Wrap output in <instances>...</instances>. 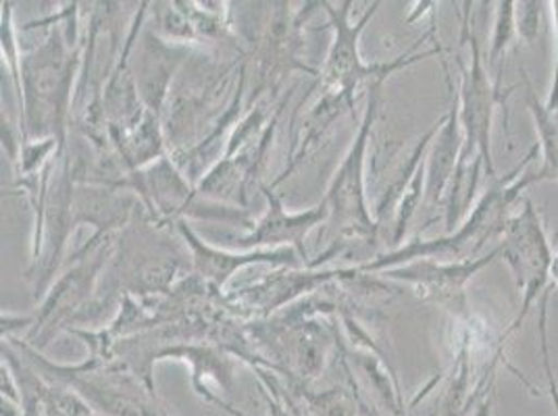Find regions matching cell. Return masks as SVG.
I'll return each mask as SVG.
<instances>
[{
  "instance_id": "6da1fadb",
  "label": "cell",
  "mask_w": 558,
  "mask_h": 416,
  "mask_svg": "<svg viewBox=\"0 0 558 416\" xmlns=\"http://www.w3.org/2000/svg\"><path fill=\"white\" fill-rule=\"evenodd\" d=\"M471 2H466L463 22H461V36L471 45V63L465 65L459 59L461 68V94L459 98V117L463 127V148L457 164V173L448 192L446 205V230L450 232L454 223L469 212V205L475 198L482 167L486 169L489 182L496 180L494 159H492V119L498 102H505L500 96V88L492 84L488 71L482 61V48L471 32L469 15Z\"/></svg>"
},
{
  "instance_id": "7a4b0ae2",
  "label": "cell",
  "mask_w": 558,
  "mask_h": 416,
  "mask_svg": "<svg viewBox=\"0 0 558 416\" xmlns=\"http://www.w3.org/2000/svg\"><path fill=\"white\" fill-rule=\"evenodd\" d=\"M537 148H534L523 164H519L512 173L502 180L489 182L488 189L477 200V205L471 208L466 215L465 223L450 235H444L438 240H413L402 248H396L388 255L377 256L372 262L361 265L359 269L363 273H377L388 271L398 265L413 262L421 258H432L438 262H454L466 260L475 253H480L489 240L505 235L507 223L511 219V208L521 200V194L514 189V180L525 171V164H530L535 157Z\"/></svg>"
},
{
  "instance_id": "3957f363",
  "label": "cell",
  "mask_w": 558,
  "mask_h": 416,
  "mask_svg": "<svg viewBox=\"0 0 558 416\" xmlns=\"http://www.w3.org/2000/svg\"><path fill=\"white\" fill-rule=\"evenodd\" d=\"M71 32L61 36L52 32L32 54L22 59V102H24V139L38 142L48 136L65 150L68 113L71 109V84L77 65V52H70Z\"/></svg>"
},
{
  "instance_id": "277c9868",
  "label": "cell",
  "mask_w": 558,
  "mask_h": 416,
  "mask_svg": "<svg viewBox=\"0 0 558 416\" xmlns=\"http://www.w3.org/2000/svg\"><path fill=\"white\" fill-rule=\"evenodd\" d=\"M322 7L326 9L327 15L331 17V25L336 29L333 45H331L329 54H327L326 68L322 71V88H324V94L338 96V98L347 100L352 107L356 105V93L361 90V86L365 82L373 84V82H377L381 77H390L396 71L409 68V65H413L417 61L429 59L434 54H438V57L444 54L442 47L432 48V50H425V52L417 54V48L425 40L434 38V27H432L402 57H398V59L390 61V63L365 65L361 61V54H359V36L365 29V25L372 22L375 11L379 9V2H373L372 9L363 15V20L354 25L349 22L352 2L340 4V9H333L329 2H322Z\"/></svg>"
},
{
  "instance_id": "5b68a950",
  "label": "cell",
  "mask_w": 558,
  "mask_h": 416,
  "mask_svg": "<svg viewBox=\"0 0 558 416\" xmlns=\"http://www.w3.org/2000/svg\"><path fill=\"white\" fill-rule=\"evenodd\" d=\"M500 256L511 267L512 278L521 294V308L511 327L502 333V338L509 340L527 319L535 302L542 301V296L548 292V281L553 279L557 258V248L553 246L539 210L532 200H521L519 212L511 215L505 240L500 242Z\"/></svg>"
},
{
  "instance_id": "8992f818",
  "label": "cell",
  "mask_w": 558,
  "mask_h": 416,
  "mask_svg": "<svg viewBox=\"0 0 558 416\" xmlns=\"http://www.w3.org/2000/svg\"><path fill=\"white\" fill-rule=\"evenodd\" d=\"M388 77H381L373 82L369 88V107L365 121L361 123L356 142L350 148L349 157L342 162L333 184L329 187L324 203L329 208V217H333L338 225V237L333 240V246L340 248H352L359 244V240H375V233L379 230L377 223H373L367 208H365V194H363V164H365V152L369 146V134H372L375 115L381 100V88Z\"/></svg>"
},
{
  "instance_id": "52a82bcc",
  "label": "cell",
  "mask_w": 558,
  "mask_h": 416,
  "mask_svg": "<svg viewBox=\"0 0 558 416\" xmlns=\"http://www.w3.org/2000/svg\"><path fill=\"white\" fill-rule=\"evenodd\" d=\"M500 256V246L482 258H466L454 262H438L432 258L413 260L407 267H395L384 271V278L404 281L415 287L423 301L436 302L446 308L459 323L471 319L466 304L465 285L480 271L489 267Z\"/></svg>"
},
{
  "instance_id": "ba28073f",
  "label": "cell",
  "mask_w": 558,
  "mask_h": 416,
  "mask_svg": "<svg viewBox=\"0 0 558 416\" xmlns=\"http://www.w3.org/2000/svg\"><path fill=\"white\" fill-rule=\"evenodd\" d=\"M263 194L267 196V203H269L267 215L256 223V230H253L251 235H246L242 240H233L235 246L240 250L253 253L255 248H260V246H271L274 250H278V246L292 244L301 253L306 267H308L304 237L313 228H317L329 217V208H327L326 203L322 200V205H317V207L311 208L306 212L290 215V212H286V208L281 205L278 196L274 194L271 187H263Z\"/></svg>"
},
{
  "instance_id": "9c48e42d",
  "label": "cell",
  "mask_w": 558,
  "mask_h": 416,
  "mask_svg": "<svg viewBox=\"0 0 558 416\" xmlns=\"http://www.w3.org/2000/svg\"><path fill=\"white\" fill-rule=\"evenodd\" d=\"M178 232L182 233L190 255H192V267L196 271V276L205 279L210 285L221 287L228 279L232 278L233 273L240 267L246 265H256V262H271L276 267H290V269H299V267H306L303 256L296 248H278V250H253L246 255H233V253H221L207 246L196 233L187 228L186 221H178L175 223Z\"/></svg>"
},
{
  "instance_id": "30bf717a",
  "label": "cell",
  "mask_w": 558,
  "mask_h": 416,
  "mask_svg": "<svg viewBox=\"0 0 558 416\" xmlns=\"http://www.w3.org/2000/svg\"><path fill=\"white\" fill-rule=\"evenodd\" d=\"M344 271H306V273H278L260 279L253 285L238 290L228 296L233 313L248 317H267L283 304L294 301L306 292H319L333 279L342 278Z\"/></svg>"
},
{
  "instance_id": "8fae6325",
  "label": "cell",
  "mask_w": 558,
  "mask_h": 416,
  "mask_svg": "<svg viewBox=\"0 0 558 416\" xmlns=\"http://www.w3.org/2000/svg\"><path fill=\"white\" fill-rule=\"evenodd\" d=\"M440 121L442 125L429 146L425 161V200L432 208L442 205L444 198L448 196L463 148L459 98L454 100V107L448 111V115H444Z\"/></svg>"
},
{
  "instance_id": "7c38bea8",
  "label": "cell",
  "mask_w": 558,
  "mask_h": 416,
  "mask_svg": "<svg viewBox=\"0 0 558 416\" xmlns=\"http://www.w3.org/2000/svg\"><path fill=\"white\" fill-rule=\"evenodd\" d=\"M525 102L534 117L535 132H537V150L542 152V167L534 173H521L514 180V189L521 194L530 185L542 182H557L558 184V109H548L544 102L537 100L532 84L525 79Z\"/></svg>"
},
{
  "instance_id": "4fadbf2b",
  "label": "cell",
  "mask_w": 558,
  "mask_h": 416,
  "mask_svg": "<svg viewBox=\"0 0 558 416\" xmlns=\"http://www.w3.org/2000/svg\"><path fill=\"white\" fill-rule=\"evenodd\" d=\"M496 20H494V34H492V47H489V65L498 68V63L505 59L507 50L517 40V24H514V2H498L496 4Z\"/></svg>"
},
{
  "instance_id": "5bb4252c",
  "label": "cell",
  "mask_w": 558,
  "mask_h": 416,
  "mask_svg": "<svg viewBox=\"0 0 558 416\" xmlns=\"http://www.w3.org/2000/svg\"><path fill=\"white\" fill-rule=\"evenodd\" d=\"M548 301H550V290L542 296L539 301V347H542V358H544V369H546V377H548V390H550V397L555 404V411L558 415V386L555 379V370L550 365V347H548Z\"/></svg>"
},
{
  "instance_id": "9a60e30c",
  "label": "cell",
  "mask_w": 558,
  "mask_h": 416,
  "mask_svg": "<svg viewBox=\"0 0 558 416\" xmlns=\"http://www.w3.org/2000/svg\"><path fill=\"white\" fill-rule=\"evenodd\" d=\"M539 2H514V24H517V34L523 38L527 45H532L537 38V27H539Z\"/></svg>"
},
{
  "instance_id": "2e32d148",
  "label": "cell",
  "mask_w": 558,
  "mask_h": 416,
  "mask_svg": "<svg viewBox=\"0 0 558 416\" xmlns=\"http://www.w3.org/2000/svg\"><path fill=\"white\" fill-rule=\"evenodd\" d=\"M550 7H553V15H555V71H553L550 93H548V98L544 100V105L548 109H558V0L553 2Z\"/></svg>"
},
{
  "instance_id": "e0dca14e",
  "label": "cell",
  "mask_w": 558,
  "mask_h": 416,
  "mask_svg": "<svg viewBox=\"0 0 558 416\" xmlns=\"http://www.w3.org/2000/svg\"><path fill=\"white\" fill-rule=\"evenodd\" d=\"M492 406H494V390L486 393V395L480 400V404L475 406V411L471 413V416H492Z\"/></svg>"
},
{
  "instance_id": "ac0fdd59",
  "label": "cell",
  "mask_w": 558,
  "mask_h": 416,
  "mask_svg": "<svg viewBox=\"0 0 558 416\" xmlns=\"http://www.w3.org/2000/svg\"><path fill=\"white\" fill-rule=\"evenodd\" d=\"M553 279L558 283V248H557V258H555V267H553Z\"/></svg>"
},
{
  "instance_id": "d6986e66",
  "label": "cell",
  "mask_w": 558,
  "mask_h": 416,
  "mask_svg": "<svg viewBox=\"0 0 558 416\" xmlns=\"http://www.w3.org/2000/svg\"><path fill=\"white\" fill-rule=\"evenodd\" d=\"M167 416H173V415H171V413H169V411H167Z\"/></svg>"
}]
</instances>
